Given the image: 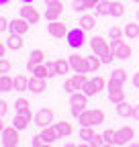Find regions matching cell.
I'll return each mask as SVG.
<instances>
[{
	"label": "cell",
	"mask_w": 139,
	"mask_h": 147,
	"mask_svg": "<svg viewBox=\"0 0 139 147\" xmlns=\"http://www.w3.org/2000/svg\"><path fill=\"white\" fill-rule=\"evenodd\" d=\"M104 119H107V115L102 108H86L78 117V123L80 127H96V125H102Z\"/></svg>",
	"instance_id": "6da1fadb"
},
{
	"label": "cell",
	"mask_w": 139,
	"mask_h": 147,
	"mask_svg": "<svg viewBox=\"0 0 139 147\" xmlns=\"http://www.w3.org/2000/svg\"><path fill=\"white\" fill-rule=\"evenodd\" d=\"M88 45H90L92 53H94V55H98L100 59H102V57H107V55L113 51V49H111V43L104 39V37H100V35H94L92 39L88 41Z\"/></svg>",
	"instance_id": "7a4b0ae2"
},
{
	"label": "cell",
	"mask_w": 139,
	"mask_h": 147,
	"mask_svg": "<svg viewBox=\"0 0 139 147\" xmlns=\"http://www.w3.org/2000/svg\"><path fill=\"white\" fill-rule=\"evenodd\" d=\"M70 65H72V71L76 74H90V59L86 55H80V53H74L70 55Z\"/></svg>",
	"instance_id": "3957f363"
},
{
	"label": "cell",
	"mask_w": 139,
	"mask_h": 147,
	"mask_svg": "<svg viewBox=\"0 0 139 147\" xmlns=\"http://www.w3.org/2000/svg\"><path fill=\"white\" fill-rule=\"evenodd\" d=\"M65 41H67V45L72 47V49L84 47V45H86V31H84L82 27H78V29H70V33H67V37H65Z\"/></svg>",
	"instance_id": "277c9868"
},
{
	"label": "cell",
	"mask_w": 139,
	"mask_h": 147,
	"mask_svg": "<svg viewBox=\"0 0 139 147\" xmlns=\"http://www.w3.org/2000/svg\"><path fill=\"white\" fill-rule=\"evenodd\" d=\"M21 131L16 129L14 125L12 127H4L2 129V147H19L21 143Z\"/></svg>",
	"instance_id": "5b68a950"
},
{
	"label": "cell",
	"mask_w": 139,
	"mask_h": 147,
	"mask_svg": "<svg viewBox=\"0 0 139 147\" xmlns=\"http://www.w3.org/2000/svg\"><path fill=\"white\" fill-rule=\"evenodd\" d=\"M111 49L115 51V55H117V59H129L131 55H133V49H131V45H127L123 39H111Z\"/></svg>",
	"instance_id": "8992f818"
},
{
	"label": "cell",
	"mask_w": 139,
	"mask_h": 147,
	"mask_svg": "<svg viewBox=\"0 0 139 147\" xmlns=\"http://www.w3.org/2000/svg\"><path fill=\"white\" fill-rule=\"evenodd\" d=\"M107 84H109V82L104 80L102 76H94L88 84H86V88H84L82 92H86L88 96H96V94H100V92L107 88Z\"/></svg>",
	"instance_id": "52a82bcc"
},
{
	"label": "cell",
	"mask_w": 139,
	"mask_h": 147,
	"mask_svg": "<svg viewBox=\"0 0 139 147\" xmlns=\"http://www.w3.org/2000/svg\"><path fill=\"white\" fill-rule=\"evenodd\" d=\"M53 119H55V115H53V110L51 108H41V110H37V113H35V125L37 127H51L53 125Z\"/></svg>",
	"instance_id": "ba28073f"
},
{
	"label": "cell",
	"mask_w": 139,
	"mask_h": 147,
	"mask_svg": "<svg viewBox=\"0 0 139 147\" xmlns=\"http://www.w3.org/2000/svg\"><path fill=\"white\" fill-rule=\"evenodd\" d=\"M61 12H63V2L61 0H51V2L47 4V8H45V18L49 23L57 21V18L61 16Z\"/></svg>",
	"instance_id": "9c48e42d"
},
{
	"label": "cell",
	"mask_w": 139,
	"mask_h": 147,
	"mask_svg": "<svg viewBox=\"0 0 139 147\" xmlns=\"http://www.w3.org/2000/svg\"><path fill=\"white\" fill-rule=\"evenodd\" d=\"M47 33H49L51 37H55V39H65L67 33H70V29H67L63 23H59V21H51V23L47 25Z\"/></svg>",
	"instance_id": "30bf717a"
},
{
	"label": "cell",
	"mask_w": 139,
	"mask_h": 147,
	"mask_svg": "<svg viewBox=\"0 0 139 147\" xmlns=\"http://www.w3.org/2000/svg\"><path fill=\"white\" fill-rule=\"evenodd\" d=\"M133 137H135V129L133 127H123L115 135V145H127V143L133 141Z\"/></svg>",
	"instance_id": "8fae6325"
},
{
	"label": "cell",
	"mask_w": 139,
	"mask_h": 147,
	"mask_svg": "<svg viewBox=\"0 0 139 147\" xmlns=\"http://www.w3.org/2000/svg\"><path fill=\"white\" fill-rule=\"evenodd\" d=\"M10 33H16V35H27L29 31H31V23L29 21H25V18L23 16H19V18H12V21H10Z\"/></svg>",
	"instance_id": "7c38bea8"
},
{
	"label": "cell",
	"mask_w": 139,
	"mask_h": 147,
	"mask_svg": "<svg viewBox=\"0 0 139 147\" xmlns=\"http://www.w3.org/2000/svg\"><path fill=\"white\" fill-rule=\"evenodd\" d=\"M21 16L25 18V21H29L31 25H35V23H39V21H41V12L35 8L33 4H23V8H21Z\"/></svg>",
	"instance_id": "4fadbf2b"
},
{
	"label": "cell",
	"mask_w": 139,
	"mask_h": 147,
	"mask_svg": "<svg viewBox=\"0 0 139 147\" xmlns=\"http://www.w3.org/2000/svg\"><path fill=\"white\" fill-rule=\"evenodd\" d=\"M41 63H45V51H41V49H35V51H31V55H29V61H27V69L33 74V69L37 67V65H41Z\"/></svg>",
	"instance_id": "5bb4252c"
},
{
	"label": "cell",
	"mask_w": 139,
	"mask_h": 147,
	"mask_svg": "<svg viewBox=\"0 0 139 147\" xmlns=\"http://www.w3.org/2000/svg\"><path fill=\"white\" fill-rule=\"evenodd\" d=\"M29 90L33 92V94H41V92L47 90V80L45 78H37V76H33L29 80Z\"/></svg>",
	"instance_id": "9a60e30c"
},
{
	"label": "cell",
	"mask_w": 139,
	"mask_h": 147,
	"mask_svg": "<svg viewBox=\"0 0 139 147\" xmlns=\"http://www.w3.org/2000/svg\"><path fill=\"white\" fill-rule=\"evenodd\" d=\"M39 135H41V139H43L45 143H51V145H53V143L59 139V135H57V131H55L53 125H51V127H43Z\"/></svg>",
	"instance_id": "2e32d148"
},
{
	"label": "cell",
	"mask_w": 139,
	"mask_h": 147,
	"mask_svg": "<svg viewBox=\"0 0 139 147\" xmlns=\"http://www.w3.org/2000/svg\"><path fill=\"white\" fill-rule=\"evenodd\" d=\"M6 45H8V49H10V51H19V49H23V45H25L23 35L10 33V35H8V39H6Z\"/></svg>",
	"instance_id": "e0dca14e"
},
{
	"label": "cell",
	"mask_w": 139,
	"mask_h": 147,
	"mask_svg": "<svg viewBox=\"0 0 139 147\" xmlns=\"http://www.w3.org/2000/svg\"><path fill=\"white\" fill-rule=\"evenodd\" d=\"M53 127H55V131H57V135H59V137H70V135L74 133V127H72V123H67V121L53 123Z\"/></svg>",
	"instance_id": "ac0fdd59"
},
{
	"label": "cell",
	"mask_w": 139,
	"mask_h": 147,
	"mask_svg": "<svg viewBox=\"0 0 139 147\" xmlns=\"http://www.w3.org/2000/svg\"><path fill=\"white\" fill-rule=\"evenodd\" d=\"M53 69H55V74L57 76H63V74H67V71H72V65H70V59H55L53 61Z\"/></svg>",
	"instance_id": "d6986e66"
},
{
	"label": "cell",
	"mask_w": 139,
	"mask_h": 147,
	"mask_svg": "<svg viewBox=\"0 0 139 147\" xmlns=\"http://www.w3.org/2000/svg\"><path fill=\"white\" fill-rule=\"evenodd\" d=\"M88 94L86 92H74V94H70V100H72V104H76V106H88Z\"/></svg>",
	"instance_id": "ffe728a7"
},
{
	"label": "cell",
	"mask_w": 139,
	"mask_h": 147,
	"mask_svg": "<svg viewBox=\"0 0 139 147\" xmlns=\"http://www.w3.org/2000/svg\"><path fill=\"white\" fill-rule=\"evenodd\" d=\"M29 80H31V78H27L25 74L14 76V90H16V92H25V90H29Z\"/></svg>",
	"instance_id": "44dd1931"
},
{
	"label": "cell",
	"mask_w": 139,
	"mask_h": 147,
	"mask_svg": "<svg viewBox=\"0 0 139 147\" xmlns=\"http://www.w3.org/2000/svg\"><path fill=\"white\" fill-rule=\"evenodd\" d=\"M80 27H82L84 31H92V29L96 27V18H94V14H82V18H80Z\"/></svg>",
	"instance_id": "7402d4cb"
},
{
	"label": "cell",
	"mask_w": 139,
	"mask_h": 147,
	"mask_svg": "<svg viewBox=\"0 0 139 147\" xmlns=\"http://www.w3.org/2000/svg\"><path fill=\"white\" fill-rule=\"evenodd\" d=\"M125 90L123 88H119V90H109V100L113 104H121V102H125Z\"/></svg>",
	"instance_id": "603a6c76"
},
{
	"label": "cell",
	"mask_w": 139,
	"mask_h": 147,
	"mask_svg": "<svg viewBox=\"0 0 139 147\" xmlns=\"http://www.w3.org/2000/svg\"><path fill=\"white\" fill-rule=\"evenodd\" d=\"M133 108H135V106L125 100V102L117 104V115H119V117H133Z\"/></svg>",
	"instance_id": "cb8c5ba5"
},
{
	"label": "cell",
	"mask_w": 139,
	"mask_h": 147,
	"mask_svg": "<svg viewBox=\"0 0 139 147\" xmlns=\"http://www.w3.org/2000/svg\"><path fill=\"white\" fill-rule=\"evenodd\" d=\"M0 90L2 92H12L14 90V78H10L8 74H4V76L0 78Z\"/></svg>",
	"instance_id": "d4e9b609"
},
{
	"label": "cell",
	"mask_w": 139,
	"mask_h": 147,
	"mask_svg": "<svg viewBox=\"0 0 139 147\" xmlns=\"http://www.w3.org/2000/svg\"><path fill=\"white\" fill-rule=\"evenodd\" d=\"M70 80L74 82V86H76L78 90H84V88H86V84L90 82L88 78H86V74H74V76L70 78Z\"/></svg>",
	"instance_id": "484cf974"
},
{
	"label": "cell",
	"mask_w": 139,
	"mask_h": 147,
	"mask_svg": "<svg viewBox=\"0 0 139 147\" xmlns=\"http://www.w3.org/2000/svg\"><path fill=\"white\" fill-rule=\"evenodd\" d=\"M125 37H127V39H137V37H139V23H127Z\"/></svg>",
	"instance_id": "4316f807"
},
{
	"label": "cell",
	"mask_w": 139,
	"mask_h": 147,
	"mask_svg": "<svg viewBox=\"0 0 139 147\" xmlns=\"http://www.w3.org/2000/svg\"><path fill=\"white\" fill-rule=\"evenodd\" d=\"M12 125L19 129V131H25V129H29V125H31V121L29 119H25L23 115H16L14 119H12Z\"/></svg>",
	"instance_id": "83f0119b"
},
{
	"label": "cell",
	"mask_w": 139,
	"mask_h": 147,
	"mask_svg": "<svg viewBox=\"0 0 139 147\" xmlns=\"http://www.w3.org/2000/svg\"><path fill=\"white\" fill-rule=\"evenodd\" d=\"M111 80H117V82H121V84H125V82H127V71H125L123 67H117V69H113V74H111Z\"/></svg>",
	"instance_id": "f1b7e54d"
},
{
	"label": "cell",
	"mask_w": 139,
	"mask_h": 147,
	"mask_svg": "<svg viewBox=\"0 0 139 147\" xmlns=\"http://www.w3.org/2000/svg\"><path fill=\"white\" fill-rule=\"evenodd\" d=\"M94 127H80V139H84L86 143H88L92 137H94Z\"/></svg>",
	"instance_id": "f546056e"
},
{
	"label": "cell",
	"mask_w": 139,
	"mask_h": 147,
	"mask_svg": "<svg viewBox=\"0 0 139 147\" xmlns=\"http://www.w3.org/2000/svg\"><path fill=\"white\" fill-rule=\"evenodd\" d=\"M123 12H125V6L121 4V2H111V16H115V18H119V16H123Z\"/></svg>",
	"instance_id": "4dcf8cb0"
},
{
	"label": "cell",
	"mask_w": 139,
	"mask_h": 147,
	"mask_svg": "<svg viewBox=\"0 0 139 147\" xmlns=\"http://www.w3.org/2000/svg\"><path fill=\"white\" fill-rule=\"evenodd\" d=\"M27 108H31L27 98H16V102H14V110H16V113H23V110H27Z\"/></svg>",
	"instance_id": "1f68e13d"
},
{
	"label": "cell",
	"mask_w": 139,
	"mask_h": 147,
	"mask_svg": "<svg viewBox=\"0 0 139 147\" xmlns=\"http://www.w3.org/2000/svg\"><path fill=\"white\" fill-rule=\"evenodd\" d=\"M96 12L102 14V16H104V14H109V12H111V2H109V0H102V2L96 6Z\"/></svg>",
	"instance_id": "d6a6232c"
},
{
	"label": "cell",
	"mask_w": 139,
	"mask_h": 147,
	"mask_svg": "<svg viewBox=\"0 0 139 147\" xmlns=\"http://www.w3.org/2000/svg\"><path fill=\"white\" fill-rule=\"evenodd\" d=\"M109 37H111V39H121V37H125V29L111 27V29H109Z\"/></svg>",
	"instance_id": "836d02e7"
},
{
	"label": "cell",
	"mask_w": 139,
	"mask_h": 147,
	"mask_svg": "<svg viewBox=\"0 0 139 147\" xmlns=\"http://www.w3.org/2000/svg\"><path fill=\"white\" fill-rule=\"evenodd\" d=\"M88 59H90V71H96L100 65H104V63H102V59L98 57V55H90Z\"/></svg>",
	"instance_id": "e575fe53"
},
{
	"label": "cell",
	"mask_w": 139,
	"mask_h": 147,
	"mask_svg": "<svg viewBox=\"0 0 139 147\" xmlns=\"http://www.w3.org/2000/svg\"><path fill=\"white\" fill-rule=\"evenodd\" d=\"M72 8L76 12H84V10H88V4H86V0H74L72 2Z\"/></svg>",
	"instance_id": "d590c367"
},
{
	"label": "cell",
	"mask_w": 139,
	"mask_h": 147,
	"mask_svg": "<svg viewBox=\"0 0 139 147\" xmlns=\"http://www.w3.org/2000/svg\"><path fill=\"white\" fill-rule=\"evenodd\" d=\"M88 143H90L92 147H102V145H104V143H107V141H104V137H102V133H96V135H94V137H92V139H90Z\"/></svg>",
	"instance_id": "8d00e7d4"
},
{
	"label": "cell",
	"mask_w": 139,
	"mask_h": 147,
	"mask_svg": "<svg viewBox=\"0 0 139 147\" xmlns=\"http://www.w3.org/2000/svg\"><path fill=\"white\" fill-rule=\"evenodd\" d=\"M10 69H12V63H10L6 57H2V59H0V74L4 76V74H8Z\"/></svg>",
	"instance_id": "74e56055"
},
{
	"label": "cell",
	"mask_w": 139,
	"mask_h": 147,
	"mask_svg": "<svg viewBox=\"0 0 139 147\" xmlns=\"http://www.w3.org/2000/svg\"><path fill=\"white\" fill-rule=\"evenodd\" d=\"M115 135H117V131H115V129H107V131L102 133L104 141H107V143H113V145H115Z\"/></svg>",
	"instance_id": "f35d334b"
},
{
	"label": "cell",
	"mask_w": 139,
	"mask_h": 147,
	"mask_svg": "<svg viewBox=\"0 0 139 147\" xmlns=\"http://www.w3.org/2000/svg\"><path fill=\"white\" fill-rule=\"evenodd\" d=\"M63 90L67 92V94H74V92H78V88L74 86V82H72V80H65V84H63Z\"/></svg>",
	"instance_id": "ab89813d"
},
{
	"label": "cell",
	"mask_w": 139,
	"mask_h": 147,
	"mask_svg": "<svg viewBox=\"0 0 139 147\" xmlns=\"http://www.w3.org/2000/svg\"><path fill=\"white\" fill-rule=\"evenodd\" d=\"M84 110H86V106H76V104H72V115H74L76 119L84 113Z\"/></svg>",
	"instance_id": "60d3db41"
},
{
	"label": "cell",
	"mask_w": 139,
	"mask_h": 147,
	"mask_svg": "<svg viewBox=\"0 0 139 147\" xmlns=\"http://www.w3.org/2000/svg\"><path fill=\"white\" fill-rule=\"evenodd\" d=\"M107 88H109V90H119V88H123V84H121V82H117V80H109Z\"/></svg>",
	"instance_id": "b9f144b4"
},
{
	"label": "cell",
	"mask_w": 139,
	"mask_h": 147,
	"mask_svg": "<svg viewBox=\"0 0 139 147\" xmlns=\"http://www.w3.org/2000/svg\"><path fill=\"white\" fill-rule=\"evenodd\" d=\"M31 145H33V147H43V145H45V141L41 139V135H37V137H33Z\"/></svg>",
	"instance_id": "7bdbcfd3"
},
{
	"label": "cell",
	"mask_w": 139,
	"mask_h": 147,
	"mask_svg": "<svg viewBox=\"0 0 139 147\" xmlns=\"http://www.w3.org/2000/svg\"><path fill=\"white\" fill-rule=\"evenodd\" d=\"M8 106H10V104H8L6 100L0 102V115H2V117H6V115H8Z\"/></svg>",
	"instance_id": "ee69618b"
},
{
	"label": "cell",
	"mask_w": 139,
	"mask_h": 147,
	"mask_svg": "<svg viewBox=\"0 0 139 147\" xmlns=\"http://www.w3.org/2000/svg\"><path fill=\"white\" fill-rule=\"evenodd\" d=\"M6 49H8L6 41H2V43H0V59H2V57H6Z\"/></svg>",
	"instance_id": "f6af8a7d"
},
{
	"label": "cell",
	"mask_w": 139,
	"mask_h": 147,
	"mask_svg": "<svg viewBox=\"0 0 139 147\" xmlns=\"http://www.w3.org/2000/svg\"><path fill=\"white\" fill-rule=\"evenodd\" d=\"M100 2H102V0H86V4H88V10H90V8H96Z\"/></svg>",
	"instance_id": "bcb514c9"
},
{
	"label": "cell",
	"mask_w": 139,
	"mask_h": 147,
	"mask_svg": "<svg viewBox=\"0 0 139 147\" xmlns=\"http://www.w3.org/2000/svg\"><path fill=\"white\" fill-rule=\"evenodd\" d=\"M0 23H2V25H0V29H2V31H6V29L10 27V21H8V18H2Z\"/></svg>",
	"instance_id": "7dc6e473"
},
{
	"label": "cell",
	"mask_w": 139,
	"mask_h": 147,
	"mask_svg": "<svg viewBox=\"0 0 139 147\" xmlns=\"http://www.w3.org/2000/svg\"><path fill=\"white\" fill-rule=\"evenodd\" d=\"M131 82H133V86H135V88H139V71H137V74H133Z\"/></svg>",
	"instance_id": "c3c4849f"
},
{
	"label": "cell",
	"mask_w": 139,
	"mask_h": 147,
	"mask_svg": "<svg viewBox=\"0 0 139 147\" xmlns=\"http://www.w3.org/2000/svg\"><path fill=\"white\" fill-rule=\"evenodd\" d=\"M133 119H135V121H139V106H135V108H133Z\"/></svg>",
	"instance_id": "681fc988"
},
{
	"label": "cell",
	"mask_w": 139,
	"mask_h": 147,
	"mask_svg": "<svg viewBox=\"0 0 139 147\" xmlns=\"http://www.w3.org/2000/svg\"><path fill=\"white\" fill-rule=\"evenodd\" d=\"M19 2H21V4H33L35 0H19Z\"/></svg>",
	"instance_id": "f907efd6"
},
{
	"label": "cell",
	"mask_w": 139,
	"mask_h": 147,
	"mask_svg": "<svg viewBox=\"0 0 139 147\" xmlns=\"http://www.w3.org/2000/svg\"><path fill=\"white\" fill-rule=\"evenodd\" d=\"M127 147H139V143H137V141H131V143H129Z\"/></svg>",
	"instance_id": "816d5d0a"
},
{
	"label": "cell",
	"mask_w": 139,
	"mask_h": 147,
	"mask_svg": "<svg viewBox=\"0 0 139 147\" xmlns=\"http://www.w3.org/2000/svg\"><path fill=\"white\" fill-rule=\"evenodd\" d=\"M78 147H92V145H90V143H86V141H84V143H80Z\"/></svg>",
	"instance_id": "f5cc1de1"
},
{
	"label": "cell",
	"mask_w": 139,
	"mask_h": 147,
	"mask_svg": "<svg viewBox=\"0 0 139 147\" xmlns=\"http://www.w3.org/2000/svg\"><path fill=\"white\" fill-rule=\"evenodd\" d=\"M63 147H78V145H76V143H65Z\"/></svg>",
	"instance_id": "db71d44e"
},
{
	"label": "cell",
	"mask_w": 139,
	"mask_h": 147,
	"mask_svg": "<svg viewBox=\"0 0 139 147\" xmlns=\"http://www.w3.org/2000/svg\"><path fill=\"white\" fill-rule=\"evenodd\" d=\"M8 2H10V0H0V4H2V6H6Z\"/></svg>",
	"instance_id": "11a10c76"
},
{
	"label": "cell",
	"mask_w": 139,
	"mask_h": 147,
	"mask_svg": "<svg viewBox=\"0 0 139 147\" xmlns=\"http://www.w3.org/2000/svg\"><path fill=\"white\" fill-rule=\"evenodd\" d=\"M102 147H117V145H113V143H104Z\"/></svg>",
	"instance_id": "9f6ffc18"
},
{
	"label": "cell",
	"mask_w": 139,
	"mask_h": 147,
	"mask_svg": "<svg viewBox=\"0 0 139 147\" xmlns=\"http://www.w3.org/2000/svg\"><path fill=\"white\" fill-rule=\"evenodd\" d=\"M43 147H53V145H51V143H45V145H43Z\"/></svg>",
	"instance_id": "6f0895ef"
},
{
	"label": "cell",
	"mask_w": 139,
	"mask_h": 147,
	"mask_svg": "<svg viewBox=\"0 0 139 147\" xmlns=\"http://www.w3.org/2000/svg\"><path fill=\"white\" fill-rule=\"evenodd\" d=\"M137 23H139V10H137Z\"/></svg>",
	"instance_id": "680465c9"
},
{
	"label": "cell",
	"mask_w": 139,
	"mask_h": 147,
	"mask_svg": "<svg viewBox=\"0 0 139 147\" xmlns=\"http://www.w3.org/2000/svg\"><path fill=\"white\" fill-rule=\"evenodd\" d=\"M133 2H139V0H133Z\"/></svg>",
	"instance_id": "91938a15"
}]
</instances>
